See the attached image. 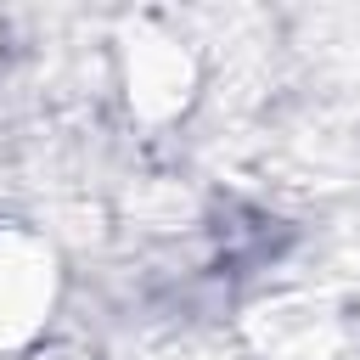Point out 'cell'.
<instances>
[{
	"instance_id": "obj_1",
	"label": "cell",
	"mask_w": 360,
	"mask_h": 360,
	"mask_svg": "<svg viewBox=\"0 0 360 360\" xmlns=\"http://www.w3.org/2000/svg\"><path fill=\"white\" fill-rule=\"evenodd\" d=\"M51 304H56V253L28 231L0 225V349L28 343L51 321Z\"/></svg>"
}]
</instances>
